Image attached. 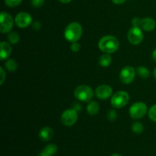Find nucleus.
<instances>
[{"instance_id": "f3484780", "label": "nucleus", "mask_w": 156, "mask_h": 156, "mask_svg": "<svg viewBox=\"0 0 156 156\" xmlns=\"http://www.w3.org/2000/svg\"><path fill=\"white\" fill-rule=\"evenodd\" d=\"M5 67L10 73H14L18 69V64L14 59H9L6 61Z\"/></svg>"}, {"instance_id": "1a4fd4ad", "label": "nucleus", "mask_w": 156, "mask_h": 156, "mask_svg": "<svg viewBox=\"0 0 156 156\" xmlns=\"http://www.w3.org/2000/svg\"><path fill=\"white\" fill-rule=\"evenodd\" d=\"M127 38L130 44L133 45L140 44L143 40V34L141 28L133 26L128 31Z\"/></svg>"}, {"instance_id": "9b49d317", "label": "nucleus", "mask_w": 156, "mask_h": 156, "mask_svg": "<svg viewBox=\"0 0 156 156\" xmlns=\"http://www.w3.org/2000/svg\"><path fill=\"white\" fill-rule=\"evenodd\" d=\"M15 24L21 28L28 27L32 21L31 15L27 12H20L16 15L15 18Z\"/></svg>"}, {"instance_id": "423d86ee", "label": "nucleus", "mask_w": 156, "mask_h": 156, "mask_svg": "<svg viewBox=\"0 0 156 156\" xmlns=\"http://www.w3.org/2000/svg\"><path fill=\"white\" fill-rule=\"evenodd\" d=\"M147 113V105L143 102L134 103L129 108V114L133 119H140Z\"/></svg>"}, {"instance_id": "f257e3e1", "label": "nucleus", "mask_w": 156, "mask_h": 156, "mask_svg": "<svg viewBox=\"0 0 156 156\" xmlns=\"http://www.w3.org/2000/svg\"><path fill=\"white\" fill-rule=\"evenodd\" d=\"M119 41L115 37L111 35H107L103 37L99 41L98 47L103 53H113L117 51L119 48Z\"/></svg>"}, {"instance_id": "5701e85b", "label": "nucleus", "mask_w": 156, "mask_h": 156, "mask_svg": "<svg viewBox=\"0 0 156 156\" xmlns=\"http://www.w3.org/2000/svg\"><path fill=\"white\" fill-rule=\"evenodd\" d=\"M22 0H5V3L6 5L9 7H16V6L19 5Z\"/></svg>"}, {"instance_id": "6e6552de", "label": "nucleus", "mask_w": 156, "mask_h": 156, "mask_svg": "<svg viewBox=\"0 0 156 156\" xmlns=\"http://www.w3.org/2000/svg\"><path fill=\"white\" fill-rule=\"evenodd\" d=\"M78 120V113L75 109H68L61 116V122L66 126H72Z\"/></svg>"}, {"instance_id": "a211bd4d", "label": "nucleus", "mask_w": 156, "mask_h": 156, "mask_svg": "<svg viewBox=\"0 0 156 156\" xmlns=\"http://www.w3.org/2000/svg\"><path fill=\"white\" fill-rule=\"evenodd\" d=\"M136 72L139 76L143 78V79H148L149 77V76H150V72H149V70L144 66L138 67Z\"/></svg>"}, {"instance_id": "72a5a7b5", "label": "nucleus", "mask_w": 156, "mask_h": 156, "mask_svg": "<svg viewBox=\"0 0 156 156\" xmlns=\"http://www.w3.org/2000/svg\"><path fill=\"white\" fill-rule=\"evenodd\" d=\"M111 156H123V155H120V154H118V153H115V154H113Z\"/></svg>"}, {"instance_id": "a878e982", "label": "nucleus", "mask_w": 156, "mask_h": 156, "mask_svg": "<svg viewBox=\"0 0 156 156\" xmlns=\"http://www.w3.org/2000/svg\"><path fill=\"white\" fill-rule=\"evenodd\" d=\"M80 44H78L77 42L73 43V44L71 45V50L75 52V53H77V52L79 51V50H80Z\"/></svg>"}, {"instance_id": "412c9836", "label": "nucleus", "mask_w": 156, "mask_h": 156, "mask_svg": "<svg viewBox=\"0 0 156 156\" xmlns=\"http://www.w3.org/2000/svg\"><path fill=\"white\" fill-rule=\"evenodd\" d=\"M132 130L135 133L141 134L143 132V130H144V127H143V125L141 123L136 122V123H134L132 125Z\"/></svg>"}, {"instance_id": "473e14b6", "label": "nucleus", "mask_w": 156, "mask_h": 156, "mask_svg": "<svg viewBox=\"0 0 156 156\" xmlns=\"http://www.w3.org/2000/svg\"><path fill=\"white\" fill-rule=\"evenodd\" d=\"M59 2H61L62 3H69L72 1V0H59Z\"/></svg>"}, {"instance_id": "2f4dec72", "label": "nucleus", "mask_w": 156, "mask_h": 156, "mask_svg": "<svg viewBox=\"0 0 156 156\" xmlns=\"http://www.w3.org/2000/svg\"><path fill=\"white\" fill-rule=\"evenodd\" d=\"M152 59H154V61H155L156 62V49L154 50L153 53H152Z\"/></svg>"}, {"instance_id": "4be33fe9", "label": "nucleus", "mask_w": 156, "mask_h": 156, "mask_svg": "<svg viewBox=\"0 0 156 156\" xmlns=\"http://www.w3.org/2000/svg\"><path fill=\"white\" fill-rule=\"evenodd\" d=\"M149 117L153 122H156V105L151 107L149 111Z\"/></svg>"}, {"instance_id": "0eeeda50", "label": "nucleus", "mask_w": 156, "mask_h": 156, "mask_svg": "<svg viewBox=\"0 0 156 156\" xmlns=\"http://www.w3.org/2000/svg\"><path fill=\"white\" fill-rule=\"evenodd\" d=\"M14 21L12 17L7 12H1L0 15V31L1 33H8L13 27Z\"/></svg>"}, {"instance_id": "bb28decb", "label": "nucleus", "mask_w": 156, "mask_h": 156, "mask_svg": "<svg viewBox=\"0 0 156 156\" xmlns=\"http://www.w3.org/2000/svg\"><path fill=\"white\" fill-rule=\"evenodd\" d=\"M0 74H1V82H0V85H3L5 80V72L4 69L2 67L0 68Z\"/></svg>"}, {"instance_id": "aec40b11", "label": "nucleus", "mask_w": 156, "mask_h": 156, "mask_svg": "<svg viewBox=\"0 0 156 156\" xmlns=\"http://www.w3.org/2000/svg\"><path fill=\"white\" fill-rule=\"evenodd\" d=\"M8 40L9 42L12 44H16L19 42L20 37L18 34L16 32H11L9 35H8Z\"/></svg>"}, {"instance_id": "9d476101", "label": "nucleus", "mask_w": 156, "mask_h": 156, "mask_svg": "<svg viewBox=\"0 0 156 156\" xmlns=\"http://www.w3.org/2000/svg\"><path fill=\"white\" fill-rule=\"evenodd\" d=\"M136 71L135 69L132 66H125L124 68L122 69L120 73V79L122 83L125 85H128L133 82V81L135 79Z\"/></svg>"}, {"instance_id": "f03ea898", "label": "nucleus", "mask_w": 156, "mask_h": 156, "mask_svg": "<svg viewBox=\"0 0 156 156\" xmlns=\"http://www.w3.org/2000/svg\"><path fill=\"white\" fill-rule=\"evenodd\" d=\"M82 35V27L79 23L72 22L67 25L64 31V36L71 43L77 42Z\"/></svg>"}, {"instance_id": "6ab92c4d", "label": "nucleus", "mask_w": 156, "mask_h": 156, "mask_svg": "<svg viewBox=\"0 0 156 156\" xmlns=\"http://www.w3.org/2000/svg\"><path fill=\"white\" fill-rule=\"evenodd\" d=\"M58 148L57 146H56L55 144H49L47 146H45V148L44 149V150L45 152L48 153L49 155H53L57 152Z\"/></svg>"}, {"instance_id": "20e7f679", "label": "nucleus", "mask_w": 156, "mask_h": 156, "mask_svg": "<svg viewBox=\"0 0 156 156\" xmlns=\"http://www.w3.org/2000/svg\"><path fill=\"white\" fill-rule=\"evenodd\" d=\"M129 100L128 93L125 91H117L111 98V105L114 108H122L127 105Z\"/></svg>"}, {"instance_id": "cd10ccee", "label": "nucleus", "mask_w": 156, "mask_h": 156, "mask_svg": "<svg viewBox=\"0 0 156 156\" xmlns=\"http://www.w3.org/2000/svg\"><path fill=\"white\" fill-rule=\"evenodd\" d=\"M32 27H33V29H34L35 30H40L41 27V23H40L39 21H34V22L33 23V24H32Z\"/></svg>"}, {"instance_id": "ddd939ff", "label": "nucleus", "mask_w": 156, "mask_h": 156, "mask_svg": "<svg viewBox=\"0 0 156 156\" xmlns=\"http://www.w3.org/2000/svg\"><path fill=\"white\" fill-rule=\"evenodd\" d=\"M0 58L1 60L3 61L4 59H7L9 56H10L11 53H12V47H11L10 44L5 41H2L0 43Z\"/></svg>"}, {"instance_id": "f704fd0d", "label": "nucleus", "mask_w": 156, "mask_h": 156, "mask_svg": "<svg viewBox=\"0 0 156 156\" xmlns=\"http://www.w3.org/2000/svg\"><path fill=\"white\" fill-rule=\"evenodd\" d=\"M153 75H154V77L156 79V68L154 69V72H153Z\"/></svg>"}, {"instance_id": "4468645a", "label": "nucleus", "mask_w": 156, "mask_h": 156, "mask_svg": "<svg viewBox=\"0 0 156 156\" xmlns=\"http://www.w3.org/2000/svg\"><path fill=\"white\" fill-rule=\"evenodd\" d=\"M39 136L43 141H50L53 137V130L49 126H45L41 129L39 133Z\"/></svg>"}, {"instance_id": "7ed1b4c3", "label": "nucleus", "mask_w": 156, "mask_h": 156, "mask_svg": "<svg viewBox=\"0 0 156 156\" xmlns=\"http://www.w3.org/2000/svg\"><path fill=\"white\" fill-rule=\"evenodd\" d=\"M74 95L80 101L89 102L93 97V91L88 85H82L75 89Z\"/></svg>"}, {"instance_id": "dca6fc26", "label": "nucleus", "mask_w": 156, "mask_h": 156, "mask_svg": "<svg viewBox=\"0 0 156 156\" xmlns=\"http://www.w3.org/2000/svg\"><path fill=\"white\" fill-rule=\"evenodd\" d=\"M87 111L90 115H96L99 111V105L96 101H91L87 106Z\"/></svg>"}, {"instance_id": "39448f33", "label": "nucleus", "mask_w": 156, "mask_h": 156, "mask_svg": "<svg viewBox=\"0 0 156 156\" xmlns=\"http://www.w3.org/2000/svg\"><path fill=\"white\" fill-rule=\"evenodd\" d=\"M133 26L142 28L146 31H152L155 28L156 23L155 20L151 18H146L140 19L139 18H134L132 21Z\"/></svg>"}, {"instance_id": "7c9ffc66", "label": "nucleus", "mask_w": 156, "mask_h": 156, "mask_svg": "<svg viewBox=\"0 0 156 156\" xmlns=\"http://www.w3.org/2000/svg\"><path fill=\"white\" fill-rule=\"evenodd\" d=\"M38 156H53V155H49L48 153L45 152H44V151H42V152H41V153L39 154V155H38Z\"/></svg>"}, {"instance_id": "c85d7f7f", "label": "nucleus", "mask_w": 156, "mask_h": 156, "mask_svg": "<svg viewBox=\"0 0 156 156\" xmlns=\"http://www.w3.org/2000/svg\"><path fill=\"white\" fill-rule=\"evenodd\" d=\"M73 109L76 110V111H81V110H82V106H81L79 103H76L74 105V106H73Z\"/></svg>"}, {"instance_id": "2eb2a0df", "label": "nucleus", "mask_w": 156, "mask_h": 156, "mask_svg": "<svg viewBox=\"0 0 156 156\" xmlns=\"http://www.w3.org/2000/svg\"><path fill=\"white\" fill-rule=\"evenodd\" d=\"M112 58L109 53H105L99 58V64L102 67H108L111 65Z\"/></svg>"}, {"instance_id": "f8f14e48", "label": "nucleus", "mask_w": 156, "mask_h": 156, "mask_svg": "<svg viewBox=\"0 0 156 156\" xmlns=\"http://www.w3.org/2000/svg\"><path fill=\"white\" fill-rule=\"evenodd\" d=\"M113 92L112 88L108 85H101L98 87L95 90V94L97 98L101 100L108 98L111 96Z\"/></svg>"}, {"instance_id": "b1692460", "label": "nucleus", "mask_w": 156, "mask_h": 156, "mask_svg": "<svg viewBox=\"0 0 156 156\" xmlns=\"http://www.w3.org/2000/svg\"><path fill=\"white\" fill-rule=\"evenodd\" d=\"M117 113L112 110V111H110L108 114V119L110 120V121H114V120L117 119Z\"/></svg>"}, {"instance_id": "393cba45", "label": "nucleus", "mask_w": 156, "mask_h": 156, "mask_svg": "<svg viewBox=\"0 0 156 156\" xmlns=\"http://www.w3.org/2000/svg\"><path fill=\"white\" fill-rule=\"evenodd\" d=\"M44 0H31V4L34 7L39 8L44 5Z\"/></svg>"}, {"instance_id": "c756f323", "label": "nucleus", "mask_w": 156, "mask_h": 156, "mask_svg": "<svg viewBox=\"0 0 156 156\" xmlns=\"http://www.w3.org/2000/svg\"><path fill=\"white\" fill-rule=\"evenodd\" d=\"M126 0H112L113 2L114 3V4H117V5H120L122 4V3L125 2Z\"/></svg>"}]
</instances>
